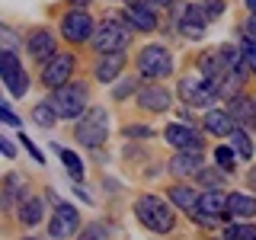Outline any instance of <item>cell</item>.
Masks as SVG:
<instances>
[{"instance_id": "8fae6325", "label": "cell", "mask_w": 256, "mask_h": 240, "mask_svg": "<svg viewBox=\"0 0 256 240\" xmlns=\"http://www.w3.org/2000/svg\"><path fill=\"white\" fill-rule=\"evenodd\" d=\"M196 218L198 221H212V218H228V196L218 189L205 192L196 205Z\"/></svg>"}, {"instance_id": "4fadbf2b", "label": "cell", "mask_w": 256, "mask_h": 240, "mask_svg": "<svg viewBox=\"0 0 256 240\" xmlns=\"http://www.w3.org/2000/svg\"><path fill=\"white\" fill-rule=\"evenodd\" d=\"M122 16L132 22L134 29H141V32H150V29L157 26V10H154V6H148V4H128L125 10H122Z\"/></svg>"}, {"instance_id": "d590c367", "label": "cell", "mask_w": 256, "mask_h": 240, "mask_svg": "<svg viewBox=\"0 0 256 240\" xmlns=\"http://www.w3.org/2000/svg\"><path fill=\"white\" fill-rule=\"evenodd\" d=\"M4 42H6V52H13V48H16V38H13L10 29H4Z\"/></svg>"}, {"instance_id": "30bf717a", "label": "cell", "mask_w": 256, "mask_h": 240, "mask_svg": "<svg viewBox=\"0 0 256 240\" xmlns=\"http://www.w3.org/2000/svg\"><path fill=\"white\" fill-rule=\"evenodd\" d=\"M70 70H74V58H70V54H54L42 70L45 86H54V90H58V86H68Z\"/></svg>"}, {"instance_id": "8992f818", "label": "cell", "mask_w": 256, "mask_h": 240, "mask_svg": "<svg viewBox=\"0 0 256 240\" xmlns=\"http://www.w3.org/2000/svg\"><path fill=\"white\" fill-rule=\"evenodd\" d=\"M128 29L122 26V22H116V20H106L100 29H96V36H93V45H96V52L100 54H122V48L128 45Z\"/></svg>"}, {"instance_id": "83f0119b", "label": "cell", "mask_w": 256, "mask_h": 240, "mask_svg": "<svg viewBox=\"0 0 256 240\" xmlns=\"http://www.w3.org/2000/svg\"><path fill=\"white\" fill-rule=\"evenodd\" d=\"M240 52H244V61H246V68H250V70H256V38H244Z\"/></svg>"}, {"instance_id": "484cf974", "label": "cell", "mask_w": 256, "mask_h": 240, "mask_svg": "<svg viewBox=\"0 0 256 240\" xmlns=\"http://www.w3.org/2000/svg\"><path fill=\"white\" fill-rule=\"evenodd\" d=\"M228 240H256V224H234V228H228Z\"/></svg>"}, {"instance_id": "cb8c5ba5", "label": "cell", "mask_w": 256, "mask_h": 240, "mask_svg": "<svg viewBox=\"0 0 256 240\" xmlns=\"http://www.w3.org/2000/svg\"><path fill=\"white\" fill-rule=\"evenodd\" d=\"M20 221L22 224H38L42 221V202H38V198H29V202H22V208H20Z\"/></svg>"}, {"instance_id": "4dcf8cb0", "label": "cell", "mask_w": 256, "mask_h": 240, "mask_svg": "<svg viewBox=\"0 0 256 240\" xmlns=\"http://www.w3.org/2000/svg\"><path fill=\"white\" fill-rule=\"evenodd\" d=\"M80 240H106V228H102V224H90V228L80 234Z\"/></svg>"}, {"instance_id": "b9f144b4", "label": "cell", "mask_w": 256, "mask_h": 240, "mask_svg": "<svg viewBox=\"0 0 256 240\" xmlns=\"http://www.w3.org/2000/svg\"><path fill=\"white\" fill-rule=\"evenodd\" d=\"M224 240H228V237H224Z\"/></svg>"}, {"instance_id": "2e32d148", "label": "cell", "mask_w": 256, "mask_h": 240, "mask_svg": "<svg viewBox=\"0 0 256 240\" xmlns=\"http://www.w3.org/2000/svg\"><path fill=\"white\" fill-rule=\"evenodd\" d=\"M205 132L221 134V138H230V132H234V118H230V112L208 109L205 112Z\"/></svg>"}, {"instance_id": "ac0fdd59", "label": "cell", "mask_w": 256, "mask_h": 240, "mask_svg": "<svg viewBox=\"0 0 256 240\" xmlns=\"http://www.w3.org/2000/svg\"><path fill=\"white\" fill-rule=\"evenodd\" d=\"M170 170L176 176H192V173H202V157H198V150H180V154L173 157Z\"/></svg>"}, {"instance_id": "f35d334b", "label": "cell", "mask_w": 256, "mask_h": 240, "mask_svg": "<svg viewBox=\"0 0 256 240\" xmlns=\"http://www.w3.org/2000/svg\"><path fill=\"white\" fill-rule=\"evenodd\" d=\"M144 4H148V6H154V10H157V6H170V0H144Z\"/></svg>"}, {"instance_id": "ffe728a7", "label": "cell", "mask_w": 256, "mask_h": 240, "mask_svg": "<svg viewBox=\"0 0 256 240\" xmlns=\"http://www.w3.org/2000/svg\"><path fill=\"white\" fill-rule=\"evenodd\" d=\"M228 112H230V118H234V122H244V125L256 122V102L246 100V96H234Z\"/></svg>"}, {"instance_id": "74e56055", "label": "cell", "mask_w": 256, "mask_h": 240, "mask_svg": "<svg viewBox=\"0 0 256 240\" xmlns=\"http://www.w3.org/2000/svg\"><path fill=\"white\" fill-rule=\"evenodd\" d=\"M0 150H4V154H6V157H13V154H16V150H13V144H10V141H6V138H4V141H0Z\"/></svg>"}, {"instance_id": "d6986e66", "label": "cell", "mask_w": 256, "mask_h": 240, "mask_svg": "<svg viewBox=\"0 0 256 240\" xmlns=\"http://www.w3.org/2000/svg\"><path fill=\"white\" fill-rule=\"evenodd\" d=\"M125 68V58L122 54H100V64H96V77L102 80V84H109V80L118 77V70Z\"/></svg>"}, {"instance_id": "ba28073f", "label": "cell", "mask_w": 256, "mask_h": 240, "mask_svg": "<svg viewBox=\"0 0 256 240\" xmlns=\"http://www.w3.org/2000/svg\"><path fill=\"white\" fill-rule=\"evenodd\" d=\"M77 228H80V214H77V208H74V205H68V202H61L58 208H54V214H52L48 234H52L54 240H68V237H74V234H77Z\"/></svg>"}, {"instance_id": "1f68e13d", "label": "cell", "mask_w": 256, "mask_h": 240, "mask_svg": "<svg viewBox=\"0 0 256 240\" xmlns=\"http://www.w3.org/2000/svg\"><path fill=\"white\" fill-rule=\"evenodd\" d=\"M125 138H150V128H144V125H132V128H125Z\"/></svg>"}, {"instance_id": "52a82bcc", "label": "cell", "mask_w": 256, "mask_h": 240, "mask_svg": "<svg viewBox=\"0 0 256 240\" xmlns=\"http://www.w3.org/2000/svg\"><path fill=\"white\" fill-rule=\"evenodd\" d=\"M0 77H4V86L10 90V96H26L29 77H26V70H22V64L16 61L13 52L0 54Z\"/></svg>"}, {"instance_id": "60d3db41", "label": "cell", "mask_w": 256, "mask_h": 240, "mask_svg": "<svg viewBox=\"0 0 256 240\" xmlns=\"http://www.w3.org/2000/svg\"><path fill=\"white\" fill-rule=\"evenodd\" d=\"M26 240H36V237H26Z\"/></svg>"}, {"instance_id": "7a4b0ae2", "label": "cell", "mask_w": 256, "mask_h": 240, "mask_svg": "<svg viewBox=\"0 0 256 240\" xmlns=\"http://www.w3.org/2000/svg\"><path fill=\"white\" fill-rule=\"evenodd\" d=\"M109 138V116L106 109H86L77 122V141L86 148H100Z\"/></svg>"}, {"instance_id": "277c9868", "label": "cell", "mask_w": 256, "mask_h": 240, "mask_svg": "<svg viewBox=\"0 0 256 240\" xmlns=\"http://www.w3.org/2000/svg\"><path fill=\"white\" fill-rule=\"evenodd\" d=\"M52 106L58 109V116L64 118H77L86 112V86L84 84H68V86H58L52 96Z\"/></svg>"}, {"instance_id": "4316f807", "label": "cell", "mask_w": 256, "mask_h": 240, "mask_svg": "<svg viewBox=\"0 0 256 240\" xmlns=\"http://www.w3.org/2000/svg\"><path fill=\"white\" fill-rule=\"evenodd\" d=\"M214 160H218V166L224 173L234 170V150H230V148H218V150H214Z\"/></svg>"}, {"instance_id": "8d00e7d4", "label": "cell", "mask_w": 256, "mask_h": 240, "mask_svg": "<svg viewBox=\"0 0 256 240\" xmlns=\"http://www.w3.org/2000/svg\"><path fill=\"white\" fill-rule=\"evenodd\" d=\"M22 144H26V150H29V154L36 157V160H38V164H42V154H38V150H36V144H32L29 138H22Z\"/></svg>"}, {"instance_id": "5bb4252c", "label": "cell", "mask_w": 256, "mask_h": 240, "mask_svg": "<svg viewBox=\"0 0 256 240\" xmlns=\"http://www.w3.org/2000/svg\"><path fill=\"white\" fill-rule=\"evenodd\" d=\"M29 54L36 61H45V64L52 61L54 54H58V52H54V36H52V32H45V29L32 32V36H29Z\"/></svg>"}, {"instance_id": "f1b7e54d", "label": "cell", "mask_w": 256, "mask_h": 240, "mask_svg": "<svg viewBox=\"0 0 256 240\" xmlns=\"http://www.w3.org/2000/svg\"><path fill=\"white\" fill-rule=\"evenodd\" d=\"M20 186H22V180H20L16 173L6 176V205H10L13 198H20Z\"/></svg>"}, {"instance_id": "d6a6232c", "label": "cell", "mask_w": 256, "mask_h": 240, "mask_svg": "<svg viewBox=\"0 0 256 240\" xmlns=\"http://www.w3.org/2000/svg\"><path fill=\"white\" fill-rule=\"evenodd\" d=\"M202 10H205V20H218L224 6H221V0H212V4H208V6H202Z\"/></svg>"}, {"instance_id": "836d02e7", "label": "cell", "mask_w": 256, "mask_h": 240, "mask_svg": "<svg viewBox=\"0 0 256 240\" xmlns=\"http://www.w3.org/2000/svg\"><path fill=\"white\" fill-rule=\"evenodd\" d=\"M0 118H4L6 125H20V118H16V112L10 106H0Z\"/></svg>"}, {"instance_id": "3957f363", "label": "cell", "mask_w": 256, "mask_h": 240, "mask_svg": "<svg viewBox=\"0 0 256 240\" xmlns=\"http://www.w3.org/2000/svg\"><path fill=\"white\" fill-rule=\"evenodd\" d=\"M180 96L189 102V106H212L221 93L205 74H189V77L180 80Z\"/></svg>"}, {"instance_id": "44dd1931", "label": "cell", "mask_w": 256, "mask_h": 240, "mask_svg": "<svg viewBox=\"0 0 256 240\" xmlns=\"http://www.w3.org/2000/svg\"><path fill=\"white\" fill-rule=\"evenodd\" d=\"M170 198L182 208V212H192V214H196V205H198L196 189H189V186H173V189H170Z\"/></svg>"}, {"instance_id": "ab89813d", "label": "cell", "mask_w": 256, "mask_h": 240, "mask_svg": "<svg viewBox=\"0 0 256 240\" xmlns=\"http://www.w3.org/2000/svg\"><path fill=\"white\" fill-rule=\"evenodd\" d=\"M246 6H250V10H253V16H256V0H246Z\"/></svg>"}, {"instance_id": "e575fe53", "label": "cell", "mask_w": 256, "mask_h": 240, "mask_svg": "<svg viewBox=\"0 0 256 240\" xmlns=\"http://www.w3.org/2000/svg\"><path fill=\"white\" fill-rule=\"evenodd\" d=\"M132 90H134V80H125L122 86H116V100H122V96H125V93H132Z\"/></svg>"}, {"instance_id": "e0dca14e", "label": "cell", "mask_w": 256, "mask_h": 240, "mask_svg": "<svg viewBox=\"0 0 256 240\" xmlns=\"http://www.w3.org/2000/svg\"><path fill=\"white\" fill-rule=\"evenodd\" d=\"M256 214V198L244 192H230L228 196V218H253Z\"/></svg>"}, {"instance_id": "9a60e30c", "label": "cell", "mask_w": 256, "mask_h": 240, "mask_svg": "<svg viewBox=\"0 0 256 240\" xmlns=\"http://www.w3.org/2000/svg\"><path fill=\"white\" fill-rule=\"evenodd\" d=\"M138 102L144 112H166V106H170V93L164 90V86H144V90L138 93Z\"/></svg>"}, {"instance_id": "d4e9b609", "label": "cell", "mask_w": 256, "mask_h": 240, "mask_svg": "<svg viewBox=\"0 0 256 240\" xmlns=\"http://www.w3.org/2000/svg\"><path fill=\"white\" fill-rule=\"evenodd\" d=\"M61 160H64V166H68V173L74 176V180H84V160H80L74 150H61Z\"/></svg>"}, {"instance_id": "5b68a950", "label": "cell", "mask_w": 256, "mask_h": 240, "mask_svg": "<svg viewBox=\"0 0 256 240\" xmlns=\"http://www.w3.org/2000/svg\"><path fill=\"white\" fill-rule=\"evenodd\" d=\"M138 70L148 80H160V77H166L173 70V58H170V52H166L164 45H148V48H141V54H138Z\"/></svg>"}, {"instance_id": "7c38bea8", "label": "cell", "mask_w": 256, "mask_h": 240, "mask_svg": "<svg viewBox=\"0 0 256 240\" xmlns=\"http://www.w3.org/2000/svg\"><path fill=\"white\" fill-rule=\"evenodd\" d=\"M166 141L173 144V148H180V150H198L202 148V138H198V132L196 128H189V125H166Z\"/></svg>"}, {"instance_id": "6da1fadb", "label": "cell", "mask_w": 256, "mask_h": 240, "mask_svg": "<svg viewBox=\"0 0 256 240\" xmlns=\"http://www.w3.org/2000/svg\"><path fill=\"white\" fill-rule=\"evenodd\" d=\"M134 214H138V221L144 228H150L154 234H166V230H173V212L170 205L164 202V198L157 196H141L138 202H134Z\"/></svg>"}, {"instance_id": "9c48e42d", "label": "cell", "mask_w": 256, "mask_h": 240, "mask_svg": "<svg viewBox=\"0 0 256 240\" xmlns=\"http://www.w3.org/2000/svg\"><path fill=\"white\" fill-rule=\"evenodd\" d=\"M61 36L70 38V42H86L93 36V20L86 10H70L61 22Z\"/></svg>"}, {"instance_id": "f546056e", "label": "cell", "mask_w": 256, "mask_h": 240, "mask_svg": "<svg viewBox=\"0 0 256 240\" xmlns=\"http://www.w3.org/2000/svg\"><path fill=\"white\" fill-rule=\"evenodd\" d=\"M180 32L186 38H202L205 36V26H198V22H180Z\"/></svg>"}, {"instance_id": "7402d4cb", "label": "cell", "mask_w": 256, "mask_h": 240, "mask_svg": "<svg viewBox=\"0 0 256 240\" xmlns=\"http://www.w3.org/2000/svg\"><path fill=\"white\" fill-rule=\"evenodd\" d=\"M32 118H36L42 128H54V122H58V109H54L52 102H38V106L32 109Z\"/></svg>"}, {"instance_id": "603a6c76", "label": "cell", "mask_w": 256, "mask_h": 240, "mask_svg": "<svg viewBox=\"0 0 256 240\" xmlns=\"http://www.w3.org/2000/svg\"><path fill=\"white\" fill-rule=\"evenodd\" d=\"M230 144H234V150L240 157H246V160L253 157V141H250V134H246L244 128H234V132H230Z\"/></svg>"}]
</instances>
